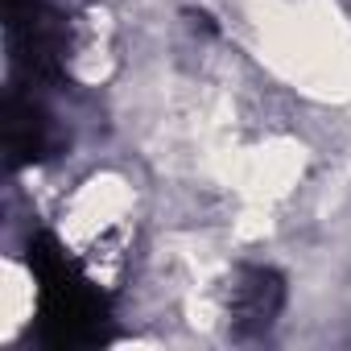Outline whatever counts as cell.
Returning a JSON list of instances; mask_svg holds the SVG:
<instances>
[{"instance_id": "cell-1", "label": "cell", "mask_w": 351, "mask_h": 351, "mask_svg": "<svg viewBox=\"0 0 351 351\" xmlns=\"http://www.w3.org/2000/svg\"><path fill=\"white\" fill-rule=\"evenodd\" d=\"M29 265L42 281V326L46 339L58 347H83L104 335V306L99 293L71 269V261L50 244H29Z\"/></svg>"}, {"instance_id": "cell-2", "label": "cell", "mask_w": 351, "mask_h": 351, "mask_svg": "<svg viewBox=\"0 0 351 351\" xmlns=\"http://www.w3.org/2000/svg\"><path fill=\"white\" fill-rule=\"evenodd\" d=\"M46 149V120L34 104L13 99L9 104V153L17 161H34Z\"/></svg>"}, {"instance_id": "cell-3", "label": "cell", "mask_w": 351, "mask_h": 351, "mask_svg": "<svg viewBox=\"0 0 351 351\" xmlns=\"http://www.w3.org/2000/svg\"><path fill=\"white\" fill-rule=\"evenodd\" d=\"M281 306V285L273 273H252L244 285H240V318L244 322H269Z\"/></svg>"}]
</instances>
